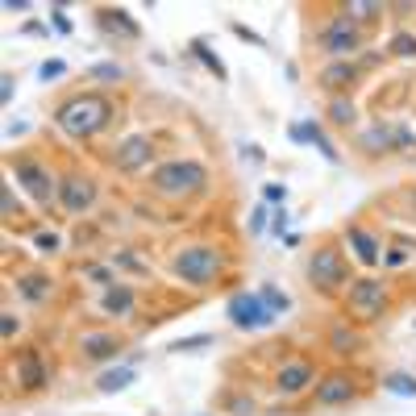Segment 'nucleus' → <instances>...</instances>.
<instances>
[{"mask_svg": "<svg viewBox=\"0 0 416 416\" xmlns=\"http://www.w3.org/2000/svg\"><path fill=\"white\" fill-rule=\"evenodd\" d=\"M108 117H113V104L104 96H96V92H83V96L67 100V104L54 113L59 129L71 133V138H92V133H100V129L108 125Z\"/></svg>", "mask_w": 416, "mask_h": 416, "instance_id": "obj_1", "label": "nucleus"}, {"mask_svg": "<svg viewBox=\"0 0 416 416\" xmlns=\"http://www.w3.org/2000/svg\"><path fill=\"white\" fill-rule=\"evenodd\" d=\"M204 183H208V171L200 163H192V158H175V163L154 167V188L163 196H192Z\"/></svg>", "mask_w": 416, "mask_h": 416, "instance_id": "obj_2", "label": "nucleus"}, {"mask_svg": "<svg viewBox=\"0 0 416 416\" xmlns=\"http://www.w3.org/2000/svg\"><path fill=\"white\" fill-rule=\"evenodd\" d=\"M220 267H225V258H220V250H213V245H188V250L175 254V275L183 283H192V288L213 283L220 275Z\"/></svg>", "mask_w": 416, "mask_h": 416, "instance_id": "obj_3", "label": "nucleus"}, {"mask_svg": "<svg viewBox=\"0 0 416 416\" xmlns=\"http://www.w3.org/2000/svg\"><path fill=\"white\" fill-rule=\"evenodd\" d=\"M225 317L233 320L238 329H267V325H275V313L263 304V295L258 292H238L233 300H229Z\"/></svg>", "mask_w": 416, "mask_h": 416, "instance_id": "obj_4", "label": "nucleus"}, {"mask_svg": "<svg viewBox=\"0 0 416 416\" xmlns=\"http://www.w3.org/2000/svg\"><path fill=\"white\" fill-rule=\"evenodd\" d=\"M383 308H387V292H383L379 279H358V283H350V313H354V317L375 320V317H383Z\"/></svg>", "mask_w": 416, "mask_h": 416, "instance_id": "obj_5", "label": "nucleus"}, {"mask_svg": "<svg viewBox=\"0 0 416 416\" xmlns=\"http://www.w3.org/2000/svg\"><path fill=\"white\" fill-rule=\"evenodd\" d=\"M320 46L329 50V54H338V59H345V54H354V50L362 46V38H358V25L350 21V13L333 17V21L320 29Z\"/></svg>", "mask_w": 416, "mask_h": 416, "instance_id": "obj_6", "label": "nucleus"}, {"mask_svg": "<svg viewBox=\"0 0 416 416\" xmlns=\"http://www.w3.org/2000/svg\"><path fill=\"white\" fill-rule=\"evenodd\" d=\"M308 279H313L317 288H325V292H333L338 283H345V263H342V254H338L333 245L317 250V254H313V263H308Z\"/></svg>", "mask_w": 416, "mask_h": 416, "instance_id": "obj_7", "label": "nucleus"}, {"mask_svg": "<svg viewBox=\"0 0 416 416\" xmlns=\"http://www.w3.org/2000/svg\"><path fill=\"white\" fill-rule=\"evenodd\" d=\"M59 200H63L67 213H88L96 204V183L79 179V175H67V179H59Z\"/></svg>", "mask_w": 416, "mask_h": 416, "instance_id": "obj_8", "label": "nucleus"}, {"mask_svg": "<svg viewBox=\"0 0 416 416\" xmlns=\"http://www.w3.org/2000/svg\"><path fill=\"white\" fill-rule=\"evenodd\" d=\"M17 183H25V192L38 200V204H50V196L59 192V183L50 179V171L38 167V163H17Z\"/></svg>", "mask_w": 416, "mask_h": 416, "instance_id": "obj_9", "label": "nucleus"}, {"mask_svg": "<svg viewBox=\"0 0 416 416\" xmlns=\"http://www.w3.org/2000/svg\"><path fill=\"white\" fill-rule=\"evenodd\" d=\"M288 138H292V142H308V146H317L320 154H325V158H329V163H342V154H338V150H333V142H329V138H325V133H320L317 117H308V121H295L292 129H288Z\"/></svg>", "mask_w": 416, "mask_h": 416, "instance_id": "obj_10", "label": "nucleus"}, {"mask_svg": "<svg viewBox=\"0 0 416 416\" xmlns=\"http://www.w3.org/2000/svg\"><path fill=\"white\" fill-rule=\"evenodd\" d=\"M96 25L104 29V34H117V38H142V25L133 21L125 9H96Z\"/></svg>", "mask_w": 416, "mask_h": 416, "instance_id": "obj_11", "label": "nucleus"}, {"mask_svg": "<svg viewBox=\"0 0 416 416\" xmlns=\"http://www.w3.org/2000/svg\"><path fill=\"white\" fill-rule=\"evenodd\" d=\"M113 163H117V171H142L150 163V142L146 138H129L121 142V150L113 154Z\"/></svg>", "mask_w": 416, "mask_h": 416, "instance_id": "obj_12", "label": "nucleus"}, {"mask_svg": "<svg viewBox=\"0 0 416 416\" xmlns=\"http://www.w3.org/2000/svg\"><path fill=\"white\" fill-rule=\"evenodd\" d=\"M79 350H83V358H92V362H108V358L121 354L117 338H108V333H83V338H79Z\"/></svg>", "mask_w": 416, "mask_h": 416, "instance_id": "obj_13", "label": "nucleus"}, {"mask_svg": "<svg viewBox=\"0 0 416 416\" xmlns=\"http://www.w3.org/2000/svg\"><path fill=\"white\" fill-rule=\"evenodd\" d=\"M308 383H313V367L308 362H288V367L279 370V379H275V387L283 395H300Z\"/></svg>", "mask_w": 416, "mask_h": 416, "instance_id": "obj_14", "label": "nucleus"}, {"mask_svg": "<svg viewBox=\"0 0 416 416\" xmlns=\"http://www.w3.org/2000/svg\"><path fill=\"white\" fill-rule=\"evenodd\" d=\"M354 400V383L345 375H329L325 383H317V404H350Z\"/></svg>", "mask_w": 416, "mask_h": 416, "instance_id": "obj_15", "label": "nucleus"}, {"mask_svg": "<svg viewBox=\"0 0 416 416\" xmlns=\"http://www.w3.org/2000/svg\"><path fill=\"white\" fill-rule=\"evenodd\" d=\"M17 379H21V387H29V392L46 387V367H42L38 350H25L21 354V362H17Z\"/></svg>", "mask_w": 416, "mask_h": 416, "instance_id": "obj_16", "label": "nucleus"}, {"mask_svg": "<svg viewBox=\"0 0 416 416\" xmlns=\"http://www.w3.org/2000/svg\"><path fill=\"white\" fill-rule=\"evenodd\" d=\"M354 79H358V67H354V63H345V59H342V63H329V67L320 71V83H325L329 92H345Z\"/></svg>", "mask_w": 416, "mask_h": 416, "instance_id": "obj_17", "label": "nucleus"}, {"mask_svg": "<svg viewBox=\"0 0 416 416\" xmlns=\"http://www.w3.org/2000/svg\"><path fill=\"white\" fill-rule=\"evenodd\" d=\"M100 304H104V313H108V317H129V313H133V292H129L125 283H113V288L104 292Z\"/></svg>", "mask_w": 416, "mask_h": 416, "instance_id": "obj_18", "label": "nucleus"}, {"mask_svg": "<svg viewBox=\"0 0 416 416\" xmlns=\"http://www.w3.org/2000/svg\"><path fill=\"white\" fill-rule=\"evenodd\" d=\"M350 245H354V254H358V263H367V267H379V242L370 238L367 229H350Z\"/></svg>", "mask_w": 416, "mask_h": 416, "instance_id": "obj_19", "label": "nucleus"}, {"mask_svg": "<svg viewBox=\"0 0 416 416\" xmlns=\"http://www.w3.org/2000/svg\"><path fill=\"white\" fill-rule=\"evenodd\" d=\"M129 383H133V367H129V362H125V367H113V370H104V375H100V379H96V387H100V392H104V395H117V392H125Z\"/></svg>", "mask_w": 416, "mask_h": 416, "instance_id": "obj_20", "label": "nucleus"}, {"mask_svg": "<svg viewBox=\"0 0 416 416\" xmlns=\"http://www.w3.org/2000/svg\"><path fill=\"white\" fill-rule=\"evenodd\" d=\"M17 292H21L25 300H34V304H38V300H46V295H50V279H46V275H21V279H17Z\"/></svg>", "mask_w": 416, "mask_h": 416, "instance_id": "obj_21", "label": "nucleus"}, {"mask_svg": "<svg viewBox=\"0 0 416 416\" xmlns=\"http://www.w3.org/2000/svg\"><path fill=\"white\" fill-rule=\"evenodd\" d=\"M188 50H192V54H196V59H200V63H204V67H208L213 75H217V79H229V71H225V63H220L217 54L208 50V42H204V38H196V42H192Z\"/></svg>", "mask_w": 416, "mask_h": 416, "instance_id": "obj_22", "label": "nucleus"}, {"mask_svg": "<svg viewBox=\"0 0 416 416\" xmlns=\"http://www.w3.org/2000/svg\"><path fill=\"white\" fill-rule=\"evenodd\" d=\"M392 142H395V129H387V125H375V129H367V138H362V146H367L370 154L392 150Z\"/></svg>", "mask_w": 416, "mask_h": 416, "instance_id": "obj_23", "label": "nucleus"}, {"mask_svg": "<svg viewBox=\"0 0 416 416\" xmlns=\"http://www.w3.org/2000/svg\"><path fill=\"white\" fill-rule=\"evenodd\" d=\"M383 392L416 400V379H412V375H404V370H395V375H387V379H383Z\"/></svg>", "mask_w": 416, "mask_h": 416, "instance_id": "obj_24", "label": "nucleus"}, {"mask_svg": "<svg viewBox=\"0 0 416 416\" xmlns=\"http://www.w3.org/2000/svg\"><path fill=\"white\" fill-rule=\"evenodd\" d=\"M258 295H263V304H267L275 317H283V313L292 308V295H288V292H279V288H263Z\"/></svg>", "mask_w": 416, "mask_h": 416, "instance_id": "obj_25", "label": "nucleus"}, {"mask_svg": "<svg viewBox=\"0 0 416 416\" xmlns=\"http://www.w3.org/2000/svg\"><path fill=\"white\" fill-rule=\"evenodd\" d=\"M354 100H345V96H338L333 104H329V121H338V125H354Z\"/></svg>", "mask_w": 416, "mask_h": 416, "instance_id": "obj_26", "label": "nucleus"}, {"mask_svg": "<svg viewBox=\"0 0 416 416\" xmlns=\"http://www.w3.org/2000/svg\"><path fill=\"white\" fill-rule=\"evenodd\" d=\"M387 50L400 54V59H416V38H412V34H395L392 42H387Z\"/></svg>", "mask_w": 416, "mask_h": 416, "instance_id": "obj_27", "label": "nucleus"}, {"mask_svg": "<svg viewBox=\"0 0 416 416\" xmlns=\"http://www.w3.org/2000/svg\"><path fill=\"white\" fill-rule=\"evenodd\" d=\"M204 345H213V338H208V333H196V338H179V342H171V354H183V350H204Z\"/></svg>", "mask_w": 416, "mask_h": 416, "instance_id": "obj_28", "label": "nucleus"}, {"mask_svg": "<svg viewBox=\"0 0 416 416\" xmlns=\"http://www.w3.org/2000/svg\"><path fill=\"white\" fill-rule=\"evenodd\" d=\"M354 345H358V338H354L350 329H333V350H338V354H350Z\"/></svg>", "mask_w": 416, "mask_h": 416, "instance_id": "obj_29", "label": "nucleus"}, {"mask_svg": "<svg viewBox=\"0 0 416 416\" xmlns=\"http://www.w3.org/2000/svg\"><path fill=\"white\" fill-rule=\"evenodd\" d=\"M92 79H108V83H113V79H125V71L117 63H96V67H92Z\"/></svg>", "mask_w": 416, "mask_h": 416, "instance_id": "obj_30", "label": "nucleus"}, {"mask_svg": "<svg viewBox=\"0 0 416 416\" xmlns=\"http://www.w3.org/2000/svg\"><path fill=\"white\" fill-rule=\"evenodd\" d=\"M38 75H42V79H59V75H67V63H63V59H46V63L38 67Z\"/></svg>", "mask_w": 416, "mask_h": 416, "instance_id": "obj_31", "label": "nucleus"}, {"mask_svg": "<svg viewBox=\"0 0 416 416\" xmlns=\"http://www.w3.org/2000/svg\"><path fill=\"white\" fill-rule=\"evenodd\" d=\"M0 204H4V217H21V208H17V196H13V188L4 183V196H0Z\"/></svg>", "mask_w": 416, "mask_h": 416, "instance_id": "obj_32", "label": "nucleus"}, {"mask_svg": "<svg viewBox=\"0 0 416 416\" xmlns=\"http://www.w3.org/2000/svg\"><path fill=\"white\" fill-rule=\"evenodd\" d=\"M283 229H288V208L279 204V208L270 213V233H279V238H283Z\"/></svg>", "mask_w": 416, "mask_h": 416, "instance_id": "obj_33", "label": "nucleus"}, {"mask_svg": "<svg viewBox=\"0 0 416 416\" xmlns=\"http://www.w3.org/2000/svg\"><path fill=\"white\" fill-rule=\"evenodd\" d=\"M267 208H263V204H258V208H254V213H250V233H263V229H267Z\"/></svg>", "mask_w": 416, "mask_h": 416, "instance_id": "obj_34", "label": "nucleus"}, {"mask_svg": "<svg viewBox=\"0 0 416 416\" xmlns=\"http://www.w3.org/2000/svg\"><path fill=\"white\" fill-rule=\"evenodd\" d=\"M263 196H267L270 204H283V200H288V188H283V183H267V188H263Z\"/></svg>", "mask_w": 416, "mask_h": 416, "instance_id": "obj_35", "label": "nucleus"}, {"mask_svg": "<svg viewBox=\"0 0 416 416\" xmlns=\"http://www.w3.org/2000/svg\"><path fill=\"white\" fill-rule=\"evenodd\" d=\"M34 242H38V250H42V254H54V250H59V233H38Z\"/></svg>", "mask_w": 416, "mask_h": 416, "instance_id": "obj_36", "label": "nucleus"}, {"mask_svg": "<svg viewBox=\"0 0 416 416\" xmlns=\"http://www.w3.org/2000/svg\"><path fill=\"white\" fill-rule=\"evenodd\" d=\"M50 25H54L59 34H71V17H67L63 9H54V13H50Z\"/></svg>", "mask_w": 416, "mask_h": 416, "instance_id": "obj_37", "label": "nucleus"}, {"mask_svg": "<svg viewBox=\"0 0 416 416\" xmlns=\"http://www.w3.org/2000/svg\"><path fill=\"white\" fill-rule=\"evenodd\" d=\"M233 34H238L242 42H250V46H263V38H258L254 29H245V25H233Z\"/></svg>", "mask_w": 416, "mask_h": 416, "instance_id": "obj_38", "label": "nucleus"}, {"mask_svg": "<svg viewBox=\"0 0 416 416\" xmlns=\"http://www.w3.org/2000/svg\"><path fill=\"white\" fill-rule=\"evenodd\" d=\"M0 333H4V338L17 333V317H13V313H0Z\"/></svg>", "mask_w": 416, "mask_h": 416, "instance_id": "obj_39", "label": "nucleus"}, {"mask_svg": "<svg viewBox=\"0 0 416 416\" xmlns=\"http://www.w3.org/2000/svg\"><path fill=\"white\" fill-rule=\"evenodd\" d=\"M113 263H117V267H125V270H146L142 263H138V258H133V254H117Z\"/></svg>", "mask_w": 416, "mask_h": 416, "instance_id": "obj_40", "label": "nucleus"}, {"mask_svg": "<svg viewBox=\"0 0 416 416\" xmlns=\"http://www.w3.org/2000/svg\"><path fill=\"white\" fill-rule=\"evenodd\" d=\"M88 279H96V283H108V288H113V275H108L104 267H88Z\"/></svg>", "mask_w": 416, "mask_h": 416, "instance_id": "obj_41", "label": "nucleus"}, {"mask_svg": "<svg viewBox=\"0 0 416 416\" xmlns=\"http://www.w3.org/2000/svg\"><path fill=\"white\" fill-rule=\"evenodd\" d=\"M13 83H17V79H13V75H4V79H0V100H4V104H9V100H13Z\"/></svg>", "mask_w": 416, "mask_h": 416, "instance_id": "obj_42", "label": "nucleus"}, {"mask_svg": "<svg viewBox=\"0 0 416 416\" xmlns=\"http://www.w3.org/2000/svg\"><path fill=\"white\" fill-rule=\"evenodd\" d=\"M242 154L250 158V163H263V158H267V154H263V146H242Z\"/></svg>", "mask_w": 416, "mask_h": 416, "instance_id": "obj_43", "label": "nucleus"}, {"mask_svg": "<svg viewBox=\"0 0 416 416\" xmlns=\"http://www.w3.org/2000/svg\"><path fill=\"white\" fill-rule=\"evenodd\" d=\"M29 9V0H4V13H25Z\"/></svg>", "mask_w": 416, "mask_h": 416, "instance_id": "obj_44", "label": "nucleus"}, {"mask_svg": "<svg viewBox=\"0 0 416 416\" xmlns=\"http://www.w3.org/2000/svg\"><path fill=\"white\" fill-rule=\"evenodd\" d=\"M408 204H412V213H416V192H412V196H408Z\"/></svg>", "mask_w": 416, "mask_h": 416, "instance_id": "obj_45", "label": "nucleus"}]
</instances>
